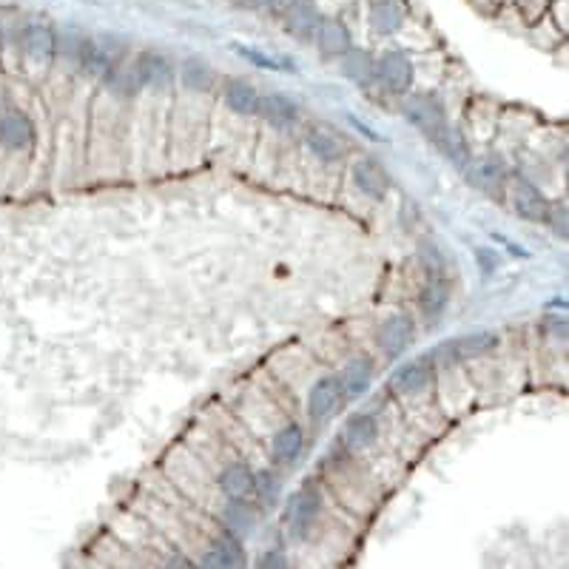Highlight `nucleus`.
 Instances as JSON below:
<instances>
[{
	"label": "nucleus",
	"mask_w": 569,
	"mask_h": 569,
	"mask_svg": "<svg viewBox=\"0 0 569 569\" xmlns=\"http://www.w3.org/2000/svg\"><path fill=\"white\" fill-rule=\"evenodd\" d=\"M496 342V333L490 331L464 333L459 339L441 342L439 350H433L427 359H430V362H461V359H473V356H481V353L493 350L496 348Z\"/></svg>",
	"instance_id": "f257e3e1"
},
{
	"label": "nucleus",
	"mask_w": 569,
	"mask_h": 569,
	"mask_svg": "<svg viewBox=\"0 0 569 569\" xmlns=\"http://www.w3.org/2000/svg\"><path fill=\"white\" fill-rule=\"evenodd\" d=\"M404 117H407V123L410 126H416V129L427 134L430 140L439 134V129L447 123V117H444V106H441L439 100L433 97V94H413V97H407L404 100Z\"/></svg>",
	"instance_id": "f03ea898"
},
{
	"label": "nucleus",
	"mask_w": 569,
	"mask_h": 569,
	"mask_svg": "<svg viewBox=\"0 0 569 569\" xmlns=\"http://www.w3.org/2000/svg\"><path fill=\"white\" fill-rule=\"evenodd\" d=\"M120 57V46L111 37H94V40H83L77 46V63L80 72L89 77H103Z\"/></svg>",
	"instance_id": "7ed1b4c3"
},
{
	"label": "nucleus",
	"mask_w": 569,
	"mask_h": 569,
	"mask_svg": "<svg viewBox=\"0 0 569 569\" xmlns=\"http://www.w3.org/2000/svg\"><path fill=\"white\" fill-rule=\"evenodd\" d=\"M373 77L385 86L387 92H410V86H413V63L402 52H387L373 63Z\"/></svg>",
	"instance_id": "20e7f679"
},
{
	"label": "nucleus",
	"mask_w": 569,
	"mask_h": 569,
	"mask_svg": "<svg viewBox=\"0 0 569 569\" xmlns=\"http://www.w3.org/2000/svg\"><path fill=\"white\" fill-rule=\"evenodd\" d=\"M507 194H510V205H513L518 217H524V220L530 222H544L547 211H550V202L538 191V185L524 180V177H513Z\"/></svg>",
	"instance_id": "39448f33"
},
{
	"label": "nucleus",
	"mask_w": 569,
	"mask_h": 569,
	"mask_svg": "<svg viewBox=\"0 0 569 569\" xmlns=\"http://www.w3.org/2000/svg\"><path fill=\"white\" fill-rule=\"evenodd\" d=\"M413 336H416L413 319L404 316V313H396V316H387L385 322L379 325L376 342H379V348H382L387 359H396V356H402L404 350L410 348Z\"/></svg>",
	"instance_id": "423d86ee"
},
{
	"label": "nucleus",
	"mask_w": 569,
	"mask_h": 569,
	"mask_svg": "<svg viewBox=\"0 0 569 569\" xmlns=\"http://www.w3.org/2000/svg\"><path fill=\"white\" fill-rule=\"evenodd\" d=\"M35 143V123L23 111L9 109L0 114V146L23 151Z\"/></svg>",
	"instance_id": "0eeeda50"
},
{
	"label": "nucleus",
	"mask_w": 569,
	"mask_h": 569,
	"mask_svg": "<svg viewBox=\"0 0 569 569\" xmlns=\"http://www.w3.org/2000/svg\"><path fill=\"white\" fill-rule=\"evenodd\" d=\"M350 177H353V185L370 197V200H385L387 197V188H390V177H387V171L373 157H362V160H356L353 163V171H350Z\"/></svg>",
	"instance_id": "6e6552de"
},
{
	"label": "nucleus",
	"mask_w": 569,
	"mask_h": 569,
	"mask_svg": "<svg viewBox=\"0 0 569 569\" xmlns=\"http://www.w3.org/2000/svg\"><path fill=\"white\" fill-rule=\"evenodd\" d=\"M342 396H345V390H342L339 379H333V376L319 379L308 393V413H311L313 422H322V419L333 416L342 404Z\"/></svg>",
	"instance_id": "1a4fd4ad"
},
{
	"label": "nucleus",
	"mask_w": 569,
	"mask_h": 569,
	"mask_svg": "<svg viewBox=\"0 0 569 569\" xmlns=\"http://www.w3.org/2000/svg\"><path fill=\"white\" fill-rule=\"evenodd\" d=\"M433 362L422 356V359H416V362H407L402 368H396V373L390 376V385L396 393H402V396H413V393H422L424 387L433 382Z\"/></svg>",
	"instance_id": "9d476101"
},
{
	"label": "nucleus",
	"mask_w": 569,
	"mask_h": 569,
	"mask_svg": "<svg viewBox=\"0 0 569 569\" xmlns=\"http://www.w3.org/2000/svg\"><path fill=\"white\" fill-rule=\"evenodd\" d=\"M322 510V498L316 490H299L296 496H291L288 501V510H285V518L291 524L294 533H305L316 521V515Z\"/></svg>",
	"instance_id": "9b49d317"
},
{
	"label": "nucleus",
	"mask_w": 569,
	"mask_h": 569,
	"mask_svg": "<svg viewBox=\"0 0 569 569\" xmlns=\"http://www.w3.org/2000/svg\"><path fill=\"white\" fill-rule=\"evenodd\" d=\"M259 117H265L276 129H291L299 120V106L288 94H265L259 97Z\"/></svg>",
	"instance_id": "f8f14e48"
},
{
	"label": "nucleus",
	"mask_w": 569,
	"mask_h": 569,
	"mask_svg": "<svg viewBox=\"0 0 569 569\" xmlns=\"http://www.w3.org/2000/svg\"><path fill=\"white\" fill-rule=\"evenodd\" d=\"M202 567H245V550L237 535L222 533L220 538H214V544L202 558Z\"/></svg>",
	"instance_id": "ddd939ff"
},
{
	"label": "nucleus",
	"mask_w": 569,
	"mask_h": 569,
	"mask_svg": "<svg viewBox=\"0 0 569 569\" xmlns=\"http://www.w3.org/2000/svg\"><path fill=\"white\" fill-rule=\"evenodd\" d=\"M23 49H26V55L37 60V63H46V60H52L57 52V35L52 26H46V23H32V26H26V32H23Z\"/></svg>",
	"instance_id": "4468645a"
},
{
	"label": "nucleus",
	"mask_w": 569,
	"mask_h": 569,
	"mask_svg": "<svg viewBox=\"0 0 569 569\" xmlns=\"http://www.w3.org/2000/svg\"><path fill=\"white\" fill-rule=\"evenodd\" d=\"M313 35H316V43H319V49H322L325 55L342 57L350 49V32L342 20L322 18Z\"/></svg>",
	"instance_id": "2eb2a0df"
},
{
	"label": "nucleus",
	"mask_w": 569,
	"mask_h": 569,
	"mask_svg": "<svg viewBox=\"0 0 569 569\" xmlns=\"http://www.w3.org/2000/svg\"><path fill=\"white\" fill-rule=\"evenodd\" d=\"M319 12H316V6H313L311 0H291L288 6H285V26H288V32L294 37H313L316 32V26H319Z\"/></svg>",
	"instance_id": "dca6fc26"
},
{
	"label": "nucleus",
	"mask_w": 569,
	"mask_h": 569,
	"mask_svg": "<svg viewBox=\"0 0 569 569\" xmlns=\"http://www.w3.org/2000/svg\"><path fill=\"white\" fill-rule=\"evenodd\" d=\"M376 436H379V422H376L370 413H356V416H350L348 424H345L342 441H345L348 450L359 453V450H368L370 444L376 441Z\"/></svg>",
	"instance_id": "f3484780"
},
{
	"label": "nucleus",
	"mask_w": 569,
	"mask_h": 569,
	"mask_svg": "<svg viewBox=\"0 0 569 569\" xmlns=\"http://www.w3.org/2000/svg\"><path fill=\"white\" fill-rule=\"evenodd\" d=\"M305 146H308V151H311L316 160H322V163H336V160L345 157V146H342L339 134H333V131L325 129V126H313V129L305 134Z\"/></svg>",
	"instance_id": "a211bd4d"
},
{
	"label": "nucleus",
	"mask_w": 569,
	"mask_h": 569,
	"mask_svg": "<svg viewBox=\"0 0 569 569\" xmlns=\"http://www.w3.org/2000/svg\"><path fill=\"white\" fill-rule=\"evenodd\" d=\"M137 74H140V83L148 86V89H163L171 83L174 77V69L168 63V57H163L160 52H146V55L137 57Z\"/></svg>",
	"instance_id": "6ab92c4d"
},
{
	"label": "nucleus",
	"mask_w": 569,
	"mask_h": 569,
	"mask_svg": "<svg viewBox=\"0 0 569 569\" xmlns=\"http://www.w3.org/2000/svg\"><path fill=\"white\" fill-rule=\"evenodd\" d=\"M433 143L439 146V151L453 163V166L464 168L473 157H470V146H467V140H464V134L459 129H453L450 123H444L439 129V134L433 137Z\"/></svg>",
	"instance_id": "aec40b11"
},
{
	"label": "nucleus",
	"mask_w": 569,
	"mask_h": 569,
	"mask_svg": "<svg viewBox=\"0 0 569 569\" xmlns=\"http://www.w3.org/2000/svg\"><path fill=\"white\" fill-rule=\"evenodd\" d=\"M251 487H254V473L248 464H231L222 470L220 490L228 501H242L245 496H251Z\"/></svg>",
	"instance_id": "412c9836"
},
{
	"label": "nucleus",
	"mask_w": 569,
	"mask_h": 569,
	"mask_svg": "<svg viewBox=\"0 0 569 569\" xmlns=\"http://www.w3.org/2000/svg\"><path fill=\"white\" fill-rule=\"evenodd\" d=\"M404 20V6L399 0H373L370 3V23L379 35H393Z\"/></svg>",
	"instance_id": "4be33fe9"
},
{
	"label": "nucleus",
	"mask_w": 569,
	"mask_h": 569,
	"mask_svg": "<svg viewBox=\"0 0 569 569\" xmlns=\"http://www.w3.org/2000/svg\"><path fill=\"white\" fill-rule=\"evenodd\" d=\"M467 177H470V183L481 188V191H498V188H504V166L498 163L496 157H490V160H478V163H467Z\"/></svg>",
	"instance_id": "5701e85b"
},
{
	"label": "nucleus",
	"mask_w": 569,
	"mask_h": 569,
	"mask_svg": "<svg viewBox=\"0 0 569 569\" xmlns=\"http://www.w3.org/2000/svg\"><path fill=\"white\" fill-rule=\"evenodd\" d=\"M103 83L114 97H131L143 89L140 83V74H137V66H123V63H114L109 72L103 74Z\"/></svg>",
	"instance_id": "b1692460"
},
{
	"label": "nucleus",
	"mask_w": 569,
	"mask_h": 569,
	"mask_svg": "<svg viewBox=\"0 0 569 569\" xmlns=\"http://www.w3.org/2000/svg\"><path fill=\"white\" fill-rule=\"evenodd\" d=\"M259 97H262V94H259L257 89L251 86V83H242V80H234V83H228V89H225V103L231 106V111H237V114H245V117L257 114Z\"/></svg>",
	"instance_id": "393cba45"
},
{
	"label": "nucleus",
	"mask_w": 569,
	"mask_h": 569,
	"mask_svg": "<svg viewBox=\"0 0 569 569\" xmlns=\"http://www.w3.org/2000/svg\"><path fill=\"white\" fill-rule=\"evenodd\" d=\"M370 379H373V368H370V359L365 356H356L350 359L345 370H342V390H348L350 396H362L370 387Z\"/></svg>",
	"instance_id": "a878e982"
},
{
	"label": "nucleus",
	"mask_w": 569,
	"mask_h": 569,
	"mask_svg": "<svg viewBox=\"0 0 569 569\" xmlns=\"http://www.w3.org/2000/svg\"><path fill=\"white\" fill-rule=\"evenodd\" d=\"M447 302H450V291H447V285L441 282V279H430V285L424 288L422 296H419V311L427 322H436L444 308H447Z\"/></svg>",
	"instance_id": "bb28decb"
},
{
	"label": "nucleus",
	"mask_w": 569,
	"mask_h": 569,
	"mask_svg": "<svg viewBox=\"0 0 569 569\" xmlns=\"http://www.w3.org/2000/svg\"><path fill=\"white\" fill-rule=\"evenodd\" d=\"M342 72H345L348 80L365 86V83L373 80V57H370L368 52H362V49H353V46H350L348 52L342 55Z\"/></svg>",
	"instance_id": "cd10ccee"
},
{
	"label": "nucleus",
	"mask_w": 569,
	"mask_h": 569,
	"mask_svg": "<svg viewBox=\"0 0 569 569\" xmlns=\"http://www.w3.org/2000/svg\"><path fill=\"white\" fill-rule=\"evenodd\" d=\"M302 444H305V433L299 424H288L282 427L274 436V456L279 461H294L302 453Z\"/></svg>",
	"instance_id": "c85d7f7f"
},
{
	"label": "nucleus",
	"mask_w": 569,
	"mask_h": 569,
	"mask_svg": "<svg viewBox=\"0 0 569 569\" xmlns=\"http://www.w3.org/2000/svg\"><path fill=\"white\" fill-rule=\"evenodd\" d=\"M183 83L191 92H211L214 89V69L205 60H185L183 63Z\"/></svg>",
	"instance_id": "c756f323"
},
{
	"label": "nucleus",
	"mask_w": 569,
	"mask_h": 569,
	"mask_svg": "<svg viewBox=\"0 0 569 569\" xmlns=\"http://www.w3.org/2000/svg\"><path fill=\"white\" fill-rule=\"evenodd\" d=\"M222 524H225V533L242 538V535H248L254 530V515H251V510H248L245 504L231 501V504L222 510Z\"/></svg>",
	"instance_id": "7c9ffc66"
},
{
	"label": "nucleus",
	"mask_w": 569,
	"mask_h": 569,
	"mask_svg": "<svg viewBox=\"0 0 569 569\" xmlns=\"http://www.w3.org/2000/svg\"><path fill=\"white\" fill-rule=\"evenodd\" d=\"M419 262H422L424 271L430 274V279H441V276H444L447 259L441 254L436 239H419Z\"/></svg>",
	"instance_id": "2f4dec72"
},
{
	"label": "nucleus",
	"mask_w": 569,
	"mask_h": 569,
	"mask_svg": "<svg viewBox=\"0 0 569 569\" xmlns=\"http://www.w3.org/2000/svg\"><path fill=\"white\" fill-rule=\"evenodd\" d=\"M234 52H237L239 57H245L248 63H254V66H262V69H294V63L291 60H279V57H268L265 52H259V49H251V46H242V43H237L234 46Z\"/></svg>",
	"instance_id": "473e14b6"
},
{
	"label": "nucleus",
	"mask_w": 569,
	"mask_h": 569,
	"mask_svg": "<svg viewBox=\"0 0 569 569\" xmlns=\"http://www.w3.org/2000/svg\"><path fill=\"white\" fill-rule=\"evenodd\" d=\"M254 493H257V498L262 501V504H274L276 498H279V478L271 473V470H262V473H257L254 476V487H251Z\"/></svg>",
	"instance_id": "72a5a7b5"
},
{
	"label": "nucleus",
	"mask_w": 569,
	"mask_h": 569,
	"mask_svg": "<svg viewBox=\"0 0 569 569\" xmlns=\"http://www.w3.org/2000/svg\"><path fill=\"white\" fill-rule=\"evenodd\" d=\"M544 222L550 225V231H555V237H567V205L564 202H558V205H550V211H547V217Z\"/></svg>",
	"instance_id": "f704fd0d"
},
{
	"label": "nucleus",
	"mask_w": 569,
	"mask_h": 569,
	"mask_svg": "<svg viewBox=\"0 0 569 569\" xmlns=\"http://www.w3.org/2000/svg\"><path fill=\"white\" fill-rule=\"evenodd\" d=\"M259 567L262 569H271V567H288V558L282 555V552H276V550H271V552H265L262 558H259Z\"/></svg>",
	"instance_id": "c9c22d12"
},
{
	"label": "nucleus",
	"mask_w": 569,
	"mask_h": 569,
	"mask_svg": "<svg viewBox=\"0 0 569 569\" xmlns=\"http://www.w3.org/2000/svg\"><path fill=\"white\" fill-rule=\"evenodd\" d=\"M242 6H251V9H274L279 0H239Z\"/></svg>",
	"instance_id": "e433bc0d"
}]
</instances>
